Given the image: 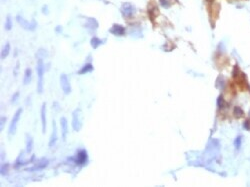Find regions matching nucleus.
<instances>
[{
  "label": "nucleus",
  "mask_w": 250,
  "mask_h": 187,
  "mask_svg": "<svg viewBox=\"0 0 250 187\" xmlns=\"http://www.w3.org/2000/svg\"><path fill=\"white\" fill-rule=\"evenodd\" d=\"M44 72H45V64L43 59H37L36 63V73H37V93L41 94L44 89Z\"/></svg>",
  "instance_id": "nucleus-1"
},
{
  "label": "nucleus",
  "mask_w": 250,
  "mask_h": 187,
  "mask_svg": "<svg viewBox=\"0 0 250 187\" xmlns=\"http://www.w3.org/2000/svg\"><path fill=\"white\" fill-rule=\"evenodd\" d=\"M72 128L75 132H79L82 128V111L80 108H76L72 112V120H71Z\"/></svg>",
  "instance_id": "nucleus-2"
},
{
  "label": "nucleus",
  "mask_w": 250,
  "mask_h": 187,
  "mask_svg": "<svg viewBox=\"0 0 250 187\" xmlns=\"http://www.w3.org/2000/svg\"><path fill=\"white\" fill-rule=\"evenodd\" d=\"M16 21L17 23L20 25L23 29L27 30V31H34L36 28H37V22L33 19L32 21H28L24 18V17L17 15L16 16Z\"/></svg>",
  "instance_id": "nucleus-3"
},
{
  "label": "nucleus",
  "mask_w": 250,
  "mask_h": 187,
  "mask_svg": "<svg viewBox=\"0 0 250 187\" xmlns=\"http://www.w3.org/2000/svg\"><path fill=\"white\" fill-rule=\"evenodd\" d=\"M22 113H23L22 108H18L16 112L14 113L13 117H12V120H11V122H10L9 128H8V134L10 136L15 134V132L17 130L18 122H19V120H20V117H21V115H22Z\"/></svg>",
  "instance_id": "nucleus-4"
},
{
  "label": "nucleus",
  "mask_w": 250,
  "mask_h": 187,
  "mask_svg": "<svg viewBox=\"0 0 250 187\" xmlns=\"http://www.w3.org/2000/svg\"><path fill=\"white\" fill-rule=\"evenodd\" d=\"M74 163L78 166H83L88 162V153L85 149H79L76 152V156L72 158Z\"/></svg>",
  "instance_id": "nucleus-5"
},
{
  "label": "nucleus",
  "mask_w": 250,
  "mask_h": 187,
  "mask_svg": "<svg viewBox=\"0 0 250 187\" xmlns=\"http://www.w3.org/2000/svg\"><path fill=\"white\" fill-rule=\"evenodd\" d=\"M120 12L124 18H131L136 12V7L130 2H124L120 7Z\"/></svg>",
  "instance_id": "nucleus-6"
},
{
  "label": "nucleus",
  "mask_w": 250,
  "mask_h": 187,
  "mask_svg": "<svg viewBox=\"0 0 250 187\" xmlns=\"http://www.w3.org/2000/svg\"><path fill=\"white\" fill-rule=\"evenodd\" d=\"M59 82H60L61 90H62V92L64 93V94L65 95L70 94L71 91H72V87H71L70 80H69V78H68L67 74H65V73L61 74L60 78H59Z\"/></svg>",
  "instance_id": "nucleus-7"
},
{
  "label": "nucleus",
  "mask_w": 250,
  "mask_h": 187,
  "mask_svg": "<svg viewBox=\"0 0 250 187\" xmlns=\"http://www.w3.org/2000/svg\"><path fill=\"white\" fill-rule=\"evenodd\" d=\"M49 165V160L46 159V158H41L40 160L37 161L33 166L30 168H27V171H39L42 170V169H45Z\"/></svg>",
  "instance_id": "nucleus-8"
},
{
  "label": "nucleus",
  "mask_w": 250,
  "mask_h": 187,
  "mask_svg": "<svg viewBox=\"0 0 250 187\" xmlns=\"http://www.w3.org/2000/svg\"><path fill=\"white\" fill-rule=\"evenodd\" d=\"M109 32L111 34H113L114 36H124L126 33V29L123 25L115 23L109 28Z\"/></svg>",
  "instance_id": "nucleus-9"
},
{
  "label": "nucleus",
  "mask_w": 250,
  "mask_h": 187,
  "mask_svg": "<svg viewBox=\"0 0 250 187\" xmlns=\"http://www.w3.org/2000/svg\"><path fill=\"white\" fill-rule=\"evenodd\" d=\"M57 139H58V133H57V126H56L55 120H53V121H52V132H51V135H50V139H49V143H48V147H49L50 149L53 148V147L56 145Z\"/></svg>",
  "instance_id": "nucleus-10"
},
{
  "label": "nucleus",
  "mask_w": 250,
  "mask_h": 187,
  "mask_svg": "<svg viewBox=\"0 0 250 187\" xmlns=\"http://www.w3.org/2000/svg\"><path fill=\"white\" fill-rule=\"evenodd\" d=\"M40 119H41V126H42V132L46 133L47 128V109H46V103H42L40 108Z\"/></svg>",
  "instance_id": "nucleus-11"
},
{
  "label": "nucleus",
  "mask_w": 250,
  "mask_h": 187,
  "mask_svg": "<svg viewBox=\"0 0 250 187\" xmlns=\"http://www.w3.org/2000/svg\"><path fill=\"white\" fill-rule=\"evenodd\" d=\"M60 127H61V135H62V139L66 140L68 132H69V127H68V121L65 117L60 118Z\"/></svg>",
  "instance_id": "nucleus-12"
},
{
  "label": "nucleus",
  "mask_w": 250,
  "mask_h": 187,
  "mask_svg": "<svg viewBox=\"0 0 250 187\" xmlns=\"http://www.w3.org/2000/svg\"><path fill=\"white\" fill-rule=\"evenodd\" d=\"M84 27L87 28L90 32H94L97 30L98 28V21L95 18H92V17H89V18L86 19V23L84 24Z\"/></svg>",
  "instance_id": "nucleus-13"
},
{
  "label": "nucleus",
  "mask_w": 250,
  "mask_h": 187,
  "mask_svg": "<svg viewBox=\"0 0 250 187\" xmlns=\"http://www.w3.org/2000/svg\"><path fill=\"white\" fill-rule=\"evenodd\" d=\"M32 80V70L31 68H26L24 71V75H23V84L24 85H28Z\"/></svg>",
  "instance_id": "nucleus-14"
},
{
  "label": "nucleus",
  "mask_w": 250,
  "mask_h": 187,
  "mask_svg": "<svg viewBox=\"0 0 250 187\" xmlns=\"http://www.w3.org/2000/svg\"><path fill=\"white\" fill-rule=\"evenodd\" d=\"M94 69V67L91 63H85L84 65L81 67L80 70H78V74L79 75H84V74H87V73H90L92 72Z\"/></svg>",
  "instance_id": "nucleus-15"
},
{
  "label": "nucleus",
  "mask_w": 250,
  "mask_h": 187,
  "mask_svg": "<svg viewBox=\"0 0 250 187\" xmlns=\"http://www.w3.org/2000/svg\"><path fill=\"white\" fill-rule=\"evenodd\" d=\"M25 142H26V153L29 154L32 152V150H33V145H34V141L32 136H30L29 134H26V140H25Z\"/></svg>",
  "instance_id": "nucleus-16"
},
{
  "label": "nucleus",
  "mask_w": 250,
  "mask_h": 187,
  "mask_svg": "<svg viewBox=\"0 0 250 187\" xmlns=\"http://www.w3.org/2000/svg\"><path fill=\"white\" fill-rule=\"evenodd\" d=\"M102 44H104V41L101 40V39L98 38L97 36H93L91 38V40H90V45H91V47L93 49H97L100 45H102Z\"/></svg>",
  "instance_id": "nucleus-17"
},
{
  "label": "nucleus",
  "mask_w": 250,
  "mask_h": 187,
  "mask_svg": "<svg viewBox=\"0 0 250 187\" xmlns=\"http://www.w3.org/2000/svg\"><path fill=\"white\" fill-rule=\"evenodd\" d=\"M10 50H11V45H10L9 42H7L4 44V46L2 47L1 50V59H5L7 56L10 54Z\"/></svg>",
  "instance_id": "nucleus-18"
},
{
  "label": "nucleus",
  "mask_w": 250,
  "mask_h": 187,
  "mask_svg": "<svg viewBox=\"0 0 250 187\" xmlns=\"http://www.w3.org/2000/svg\"><path fill=\"white\" fill-rule=\"evenodd\" d=\"M9 168H10V164L8 162L3 163L1 165V167H0V174L2 176H6L9 172Z\"/></svg>",
  "instance_id": "nucleus-19"
},
{
  "label": "nucleus",
  "mask_w": 250,
  "mask_h": 187,
  "mask_svg": "<svg viewBox=\"0 0 250 187\" xmlns=\"http://www.w3.org/2000/svg\"><path fill=\"white\" fill-rule=\"evenodd\" d=\"M36 58L37 59H44L45 57L47 56V51L45 49H43V48H40V49H38V51L36 52Z\"/></svg>",
  "instance_id": "nucleus-20"
},
{
  "label": "nucleus",
  "mask_w": 250,
  "mask_h": 187,
  "mask_svg": "<svg viewBox=\"0 0 250 187\" xmlns=\"http://www.w3.org/2000/svg\"><path fill=\"white\" fill-rule=\"evenodd\" d=\"M12 18H11V16L8 15L6 17V21H5V29L7 31H9V30H11L12 29Z\"/></svg>",
  "instance_id": "nucleus-21"
},
{
  "label": "nucleus",
  "mask_w": 250,
  "mask_h": 187,
  "mask_svg": "<svg viewBox=\"0 0 250 187\" xmlns=\"http://www.w3.org/2000/svg\"><path fill=\"white\" fill-rule=\"evenodd\" d=\"M159 3L163 8H169L172 4V1L171 0H159Z\"/></svg>",
  "instance_id": "nucleus-22"
},
{
  "label": "nucleus",
  "mask_w": 250,
  "mask_h": 187,
  "mask_svg": "<svg viewBox=\"0 0 250 187\" xmlns=\"http://www.w3.org/2000/svg\"><path fill=\"white\" fill-rule=\"evenodd\" d=\"M6 121H7V117L2 116L1 119H0V129H1V131L3 130V129H4V125L6 123Z\"/></svg>",
  "instance_id": "nucleus-23"
},
{
  "label": "nucleus",
  "mask_w": 250,
  "mask_h": 187,
  "mask_svg": "<svg viewBox=\"0 0 250 187\" xmlns=\"http://www.w3.org/2000/svg\"><path fill=\"white\" fill-rule=\"evenodd\" d=\"M18 98H19V91H16V92L12 95V97H11V103L14 104V103H15V102L17 101V100H18Z\"/></svg>",
  "instance_id": "nucleus-24"
},
{
  "label": "nucleus",
  "mask_w": 250,
  "mask_h": 187,
  "mask_svg": "<svg viewBox=\"0 0 250 187\" xmlns=\"http://www.w3.org/2000/svg\"><path fill=\"white\" fill-rule=\"evenodd\" d=\"M4 156H5V153H4V151H2V153H1V161L3 162V160H4Z\"/></svg>",
  "instance_id": "nucleus-25"
},
{
  "label": "nucleus",
  "mask_w": 250,
  "mask_h": 187,
  "mask_svg": "<svg viewBox=\"0 0 250 187\" xmlns=\"http://www.w3.org/2000/svg\"><path fill=\"white\" fill-rule=\"evenodd\" d=\"M46 7H47L46 5H45L44 7H43V13H44V14H46V13H48V12H46Z\"/></svg>",
  "instance_id": "nucleus-26"
},
{
  "label": "nucleus",
  "mask_w": 250,
  "mask_h": 187,
  "mask_svg": "<svg viewBox=\"0 0 250 187\" xmlns=\"http://www.w3.org/2000/svg\"><path fill=\"white\" fill-rule=\"evenodd\" d=\"M60 29H61V27H57V29H56V31H60Z\"/></svg>",
  "instance_id": "nucleus-27"
}]
</instances>
